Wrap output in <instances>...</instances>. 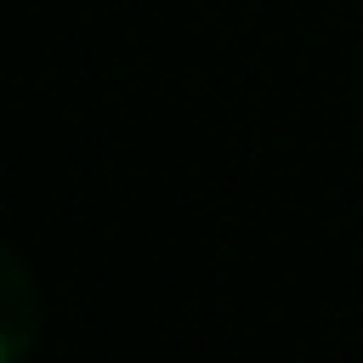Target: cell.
Returning <instances> with one entry per match:
<instances>
[{"label": "cell", "instance_id": "6da1fadb", "mask_svg": "<svg viewBox=\"0 0 363 363\" xmlns=\"http://www.w3.org/2000/svg\"><path fill=\"white\" fill-rule=\"evenodd\" d=\"M40 329V295L28 284V272L17 267V255L0 244V363H17L28 352Z\"/></svg>", "mask_w": 363, "mask_h": 363}]
</instances>
